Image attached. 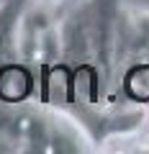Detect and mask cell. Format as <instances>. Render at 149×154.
Listing matches in <instances>:
<instances>
[{"instance_id":"7a4b0ae2","label":"cell","mask_w":149,"mask_h":154,"mask_svg":"<svg viewBox=\"0 0 149 154\" xmlns=\"http://www.w3.org/2000/svg\"><path fill=\"white\" fill-rule=\"evenodd\" d=\"M41 3H51V5H62V3H70V0H41Z\"/></svg>"},{"instance_id":"6da1fadb","label":"cell","mask_w":149,"mask_h":154,"mask_svg":"<svg viewBox=\"0 0 149 154\" xmlns=\"http://www.w3.org/2000/svg\"><path fill=\"white\" fill-rule=\"evenodd\" d=\"M39 100V75L26 62L13 59L0 64V103Z\"/></svg>"}]
</instances>
